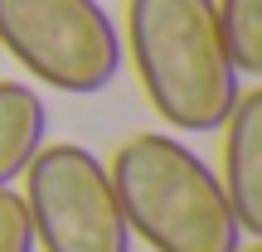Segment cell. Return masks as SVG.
<instances>
[{"label":"cell","mask_w":262,"mask_h":252,"mask_svg":"<svg viewBox=\"0 0 262 252\" xmlns=\"http://www.w3.org/2000/svg\"><path fill=\"white\" fill-rule=\"evenodd\" d=\"M122 54H131L156 117L185 136L219 131L243 93L214 0H126Z\"/></svg>","instance_id":"cell-1"},{"label":"cell","mask_w":262,"mask_h":252,"mask_svg":"<svg viewBox=\"0 0 262 252\" xmlns=\"http://www.w3.org/2000/svg\"><path fill=\"white\" fill-rule=\"evenodd\" d=\"M107 179L131 238L150 252H238L243 228L219 175L165 131H141L117 146Z\"/></svg>","instance_id":"cell-2"},{"label":"cell","mask_w":262,"mask_h":252,"mask_svg":"<svg viewBox=\"0 0 262 252\" xmlns=\"http://www.w3.org/2000/svg\"><path fill=\"white\" fill-rule=\"evenodd\" d=\"M0 49L34 83L93 97L122 73V29L102 0H0Z\"/></svg>","instance_id":"cell-3"},{"label":"cell","mask_w":262,"mask_h":252,"mask_svg":"<svg viewBox=\"0 0 262 252\" xmlns=\"http://www.w3.org/2000/svg\"><path fill=\"white\" fill-rule=\"evenodd\" d=\"M19 179L39 252H131V228L122 218L107 165L88 146L44 141Z\"/></svg>","instance_id":"cell-4"},{"label":"cell","mask_w":262,"mask_h":252,"mask_svg":"<svg viewBox=\"0 0 262 252\" xmlns=\"http://www.w3.org/2000/svg\"><path fill=\"white\" fill-rule=\"evenodd\" d=\"M224 131V194L243 238H262V87L238 93Z\"/></svg>","instance_id":"cell-5"},{"label":"cell","mask_w":262,"mask_h":252,"mask_svg":"<svg viewBox=\"0 0 262 252\" xmlns=\"http://www.w3.org/2000/svg\"><path fill=\"white\" fill-rule=\"evenodd\" d=\"M49 136V107L29 83L0 78V189H10Z\"/></svg>","instance_id":"cell-6"},{"label":"cell","mask_w":262,"mask_h":252,"mask_svg":"<svg viewBox=\"0 0 262 252\" xmlns=\"http://www.w3.org/2000/svg\"><path fill=\"white\" fill-rule=\"evenodd\" d=\"M214 15L238 78H262V0H214Z\"/></svg>","instance_id":"cell-7"},{"label":"cell","mask_w":262,"mask_h":252,"mask_svg":"<svg viewBox=\"0 0 262 252\" xmlns=\"http://www.w3.org/2000/svg\"><path fill=\"white\" fill-rule=\"evenodd\" d=\"M0 252H39L34 233H29L25 199L15 189H0Z\"/></svg>","instance_id":"cell-8"},{"label":"cell","mask_w":262,"mask_h":252,"mask_svg":"<svg viewBox=\"0 0 262 252\" xmlns=\"http://www.w3.org/2000/svg\"><path fill=\"white\" fill-rule=\"evenodd\" d=\"M238 252H262V243H243V247H238Z\"/></svg>","instance_id":"cell-9"}]
</instances>
